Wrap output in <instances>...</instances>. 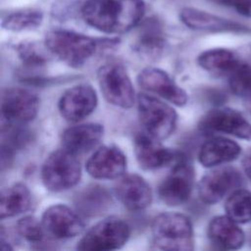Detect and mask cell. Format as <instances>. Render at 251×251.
<instances>
[{
	"label": "cell",
	"mask_w": 251,
	"mask_h": 251,
	"mask_svg": "<svg viewBox=\"0 0 251 251\" xmlns=\"http://www.w3.org/2000/svg\"><path fill=\"white\" fill-rule=\"evenodd\" d=\"M145 10L143 0H87L81 9L84 22L105 33H124L134 27Z\"/></svg>",
	"instance_id": "6da1fadb"
},
{
	"label": "cell",
	"mask_w": 251,
	"mask_h": 251,
	"mask_svg": "<svg viewBox=\"0 0 251 251\" xmlns=\"http://www.w3.org/2000/svg\"><path fill=\"white\" fill-rule=\"evenodd\" d=\"M115 39H96L66 29L50 30L45 36L46 48L72 68H80L101 48H111Z\"/></svg>",
	"instance_id": "7a4b0ae2"
},
{
	"label": "cell",
	"mask_w": 251,
	"mask_h": 251,
	"mask_svg": "<svg viewBox=\"0 0 251 251\" xmlns=\"http://www.w3.org/2000/svg\"><path fill=\"white\" fill-rule=\"evenodd\" d=\"M153 244L161 250H192L194 233L190 220L179 213L166 212L151 225Z\"/></svg>",
	"instance_id": "3957f363"
},
{
	"label": "cell",
	"mask_w": 251,
	"mask_h": 251,
	"mask_svg": "<svg viewBox=\"0 0 251 251\" xmlns=\"http://www.w3.org/2000/svg\"><path fill=\"white\" fill-rule=\"evenodd\" d=\"M81 176V168L75 155L65 150L52 152L41 170L44 186L53 192L65 191L76 185Z\"/></svg>",
	"instance_id": "277c9868"
},
{
	"label": "cell",
	"mask_w": 251,
	"mask_h": 251,
	"mask_svg": "<svg viewBox=\"0 0 251 251\" xmlns=\"http://www.w3.org/2000/svg\"><path fill=\"white\" fill-rule=\"evenodd\" d=\"M136 101L140 122L148 134L162 140L175 131L177 115L171 106L145 93L138 94Z\"/></svg>",
	"instance_id": "5b68a950"
},
{
	"label": "cell",
	"mask_w": 251,
	"mask_h": 251,
	"mask_svg": "<svg viewBox=\"0 0 251 251\" xmlns=\"http://www.w3.org/2000/svg\"><path fill=\"white\" fill-rule=\"evenodd\" d=\"M130 235L129 226L118 217H108L94 225L78 241V250L106 251L119 249Z\"/></svg>",
	"instance_id": "8992f818"
},
{
	"label": "cell",
	"mask_w": 251,
	"mask_h": 251,
	"mask_svg": "<svg viewBox=\"0 0 251 251\" xmlns=\"http://www.w3.org/2000/svg\"><path fill=\"white\" fill-rule=\"evenodd\" d=\"M97 77L101 92L109 103L124 109L133 106L134 88L124 66L108 63L98 70Z\"/></svg>",
	"instance_id": "52a82bcc"
},
{
	"label": "cell",
	"mask_w": 251,
	"mask_h": 251,
	"mask_svg": "<svg viewBox=\"0 0 251 251\" xmlns=\"http://www.w3.org/2000/svg\"><path fill=\"white\" fill-rule=\"evenodd\" d=\"M194 184V170L191 164L180 159L158 188L160 199L168 206L184 204L190 197Z\"/></svg>",
	"instance_id": "ba28073f"
},
{
	"label": "cell",
	"mask_w": 251,
	"mask_h": 251,
	"mask_svg": "<svg viewBox=\"0 0 251 251\" xmlns=\"http://www.w3.org/2000/svg\"><path fill=\"white\" fill-rule=\"evenodd\" d=\"M241 184L242 176L235 168L222 167L202 176L198 183V195L203 203L212 205L220 202Z\"/></svg>",
	"instance_id": "9c48e42d"
},
{
	"label": "cell",
	"mask_w": 251,
	"mask_h": 251,
	"mask_svg": "<svg viewBox=\"0 0 251 251\" xmlns=\"http://www.w3.org/2000/svg\"><path fill=\"white\" fill-rule=\"evenodd\" d=\"M199 128L205 132H222L251 140V124L241 113L231 108L212 109L202 117Z\"/></svg>",
	"instance_id": "30bf717a"
},
{
	"label": "cell",
	"mask_w": 251,
	"mask_h": 251,
	"mask_svg": "<svg viewBox=\"0 0 251 251\" xmlns=\"http://www.w3.org/2000/svg\"><path fill=\"white\" fill-rule=\"evenodd\" d=\"M38 109V97L27 89L13 87L6 89L2 94L1 112L7 123H28L36 117Z\"/></svg>",
	"instance_id": "8fae6325"
},
{
	"label": "cell",
	"mask_w": 251,
	"mask_h": 251,
	"mask_svg": "<svg viewBox=\"0 0 251 251\" xmlns=\"http://www.w3.org/2000/svg\"><path fill=\"white\" fill-rule=\"evenodd\" d=\"M44 231L55 239H67L80 234L84 224L78 215L63 204L48 207L41 219Z\"/></svg>",
	"instance_id": "7c38bea8"
},
{
	"label": "cell",
	"mask_w": 251,
	"mask_h": 251,
	"mask_svg": "<svg viewBox=\"0 0 251 251\" xmlns=\"http://www.w3.org/2000/svg\"><path fill=\"white\" fill-rule=\"evenodd\" d=\"M98 98L90 84H78L66 90L61 96L58 109L70 122H78L89 116L96 108Z\"/></svg>",
	"instance_id": "4fadbf2b"
},
{
	"label": "cell",
	"mask_w": 251,
	"mask_h": 251,
	"mask_svg": "<svg viewBox=\"0 0 251 251\" xmlns=\"http://www.w3.org/2000/svg\"><path fill=\"white\" fill-rule=\"evenodd\" d=\"M134 154L139 166L145 170H157L176 164L181 158L177 152L165 147L159 139L146 133L134 138Z\"/></svg>",
	"instance_id": "5bb4252c"
},
{
	"label": "cell",
	"mask_w": 251,
	"mask_h": 251,
	"mask_svg": "<svg viewBox=\"0 0 251 251\" xmlns=\"http://www.w3.org/2000/svg\"><path fill=\"white\" fill-rule=\"evenodd\" d=\"M137 82L146 91L157 94L176 106L187 103L186 92L161 69L153 67L143 69L137 75Z\"/></svg>",
	"instance_id": "9a60e30c"
},
{
	"label": "cell",
	"mask_w": 251,
	"mask_h": 251,
	"mask_svg": "<svg viewBox=\"0 0 251 251\" xmlns=\"http://www.w3.org/2000/svg\"><path fill=\"white\" fill-rule=\"evenodd\" d=\"M126 158L115 145H105L97 149L86 162V171L97 179H115L124 176Z\"/></svg>",
	"instance_id": "2e32d148"
},
{
	"label": "cell",
	"mask_w": 251,
	"mask_h": 251,
	"mask_svg": "<svg viewBox=\"0 0 251 251\" xmlns=\"http://www.w3.org/2000/svg\"><path fill=\"white\" fill-rule=\"evenodd\" d=\"M119 201L130 211H140L152 202V190L146 180L138 175H124L115 185Z\"/></svg>",
	"instance_id": "e0dca14e"
},
{
	"label": "cell",
	"mask_w": 251,
	"mask_h": 251,
	"mask_svg": "<svg viewBox=\"0 0 251 251\" xmlns=\"http://www.w3.org/2000/svg\"><path fill=\"white\" fill-rule=\"evenodd\" d=\"M207 234L210 241L220 249L236 250L245 242L243 230L227 215L214 217L209 223Z\"/></svg>",
	"instance_id": "ac0fdd59"
},
{
	"label": "cell",
	"mask_w": 251,
	"mask_h": 251,
	"mask_svg": "<svg viewBox=\"0 0 251 251\" xmlns=\"http://www.w3.org/2000/svg\"><path fill=\"white\" fill-rule=\"evenodd\" d=\"M103 126L99 124H82L67 128L62 135L65 150L80 155L89 152L99 143L103 136Z\"/></svg>",
	"instance_id": "d6986e66"
},
{
	"label": "cell",
	"mask_w": 251,
	"mask_h": 251,
	"mask_svg": "<svg viewBox=\"0 0 251 251\" xmlns=\"http://www.w3.org/2000/svg\"><path fill=\"white\" fill-rule=\"evenodd\" d=\"M181 22L189 28L196 30L223 32V31H246L248 28L238 23L215 16L213 14L186 7L179 13Z\"/></svg>",
	"instance_id": "ffe728a7"
},
{
	"label": "cell",
	"mask_w": 251,
	"mask_h": 251,
	"mask_svg": "<svg viewBox=\"0 0 251 251\" xmlns=\"http://www.w3.org/2000/svg\"><path fill=\"white\" fill-rule=\"evenodd\" d=\"M241 147L233 140L226 137H212L200 147L198 160L203 167L212 168L229 163L237 159Z\"/></svg>",
	"instance_id": "44dd1931"
},
{
	"label": "cell",
	"mask_w": 251,
	"mask_h": 251,
	"mask_svg": "<svg viewBox=\"0 0 251 251\" xmlns=\"http://www.w3.org/2000/svg\"><path fill=\"white\" fill-rule=\"evenodd\" d=\"M112 197L109 191L97 184H91L81 189L75 197L76 210L87 217L101 215L111 206Z\"/></svg>",
	"instance_id": "7402d4cb"
},
{
	"label": "cell",
	"mask_w": 251,
	"mask_h": 251,
	"mask_svg": "<svg viewBox=\"0 0 251 251\" xmlns=\"http://www.w3.org/2000/svg\"><path fill=\"white\" fill-rule=\"evenodd\" d=\"M165 46V37L162 26L157 19H150L143 23L136 38L134 49L142 56L156 59Z\"/></svg>",
	"instance_id": "603a6c76"
},
{
	"label": "cell",
	"mask_w": 251,
	"mask_h": 251,
	"mask_svg": "<svg viewBox=\"0 0 251 251\" xmlns=\"http://www.w3.org/2000/svg\"><path fill=\"white\" fill-rule=\"evenodd\" d=\"M31 206V194L23 183H15L1 191L0 218H11L27 211Z\"/></svg>",
	"instance_id": "cb8c5ba5"
},
{
	"label": "cell",
	"mask_w": 251,
	"mask_h": 251,
	"mask_svg": "<svg viewBox=\"0 0 251 251\" xmlns=\"http://www.w3.org/2000/svg\"><path fill=\"white\" fill-rule=\"evenodd\" d=\"M197 63L205 71L216 75H229L240 64L236 55L225 48H214L202 52L197 58Z\"/></svg>",
	"instance_id": "d4e9b609"
},
{
	"label": "cell",
	"mask_w": 251,
	"mask_h": 251,
	"mask_svg": "<svg viewBox=\"0 0 251 251\" xmlns=\"http://www.w3.org/2000/svg\"><path fill=\"white\" fill-rule=\"evenodd\" d=\"M225 210L237 224L251 222V192L240 187L235 189L226 199Z\"/></svg>",
	"instance_id": "484cf974"
},
{
	"label": "cell",
	"mask_w": 251,
	"mask_h": 251,
	"mask_svg": "<svg viewBox=\"0 0 251 251\" xmlns=\"http://www.w3.org/2000/svg\"><path fill=\"white\" fill-rule=\"evenodd\" d=\"M43 21V14L36 9H22L9 13L2 20V27L11 31L30 30L38 27Z\"/></svg>",
	"instance_id": "4316f807"
},
{
	"label": "cell",
	"mask_w": 251,
	"mask_h": 251,
	"mask_svg": "<svg viewBox=\"0 0 251 251\" xmlns=\"http://www.w3.org/2000/svg\"><path fill=\"white\" fill-rule=\"evenodd\" d=\"M230 90L245 100L251 97V66L240 63L229 74Z\"/></svg>",
	"instance_id": "83f0119b"
},
{
	"label": "cell",
	"mask_w": 251,
	"mask_h": 251,
	"mask_svg": "<svg viewBox=\"0 0 251 251\" xmlns=\"http://www.w3.org/2000/svg\"><path fill=\"white\" fill-rule=\"evenodd\" d=\"M21 62L28 68H40L47 64L48 58L33 42H21L15 46Z\"/></svg>",
	"instance_id": "f1b7e54d"
},
{
	"label": "cell",
	"mask_w": 251,
	"mask_h": 251,
	"mask_svg": "<svg viewBox=\"0 0 251 251\" xmlns=\"http://www.w3.org/2000/svg\"><path fill=\"white\" fill-rule=\"evenodd\" d=\"M19 234L31 243H39L44 235L42 223L33 216H25L17 223Z\"/></svg>",
	"instance_id": "f546056e"
},
{
	"label": "cell",
	"mask_w": 251,
	"mask_h": 251,
	"mask_svg": "<svg viewBox=\"0 0 251 251\" xmlns=\"http://www.w3.org/2000/svg\"><path fill=\"white\" fill-rule=\"evenodd\" d=\"M218 4L233 7L238 14L251 18V0H212Z\"/></svg>",
	"instance_id": "4dcf8cb0"
},
{
	"label": "cell",
	"mask_w": 251,
	"mask_h": 251,
	"mask_svg": "<svg viewBox=\"0 0 251 251\" xmlns=\"http://www.w3.org/2000/svg\"><path fill=\"white\" fill-rule=\"evenodd\" d=\"M242 167L247 177L251 180V148H249L243 156Z\"/></svg>",
	"instance_id": "1f68e13d"
},
{
	"label": "cell",
	"mask_w": 251,
	"mask_h": 251,
	"mask_svg": "<svg viewBox=\"0 0 251 251\" xmlns=\"http://www.w3.org/2000/svg\"><path fill=\"white\" fill-rule=\"evenodd\" d=\"M245 101H246V102H245V103H246V104H245V105H246V108H247V110L249 111V113L251 114V97L248 98V99H246Z\"/></svg>",
	"instance_id": "d6a6232c"
},
{
	"label": "cell",
	"mask_w": 251,
	"mask_h": 251,
	"mask_svg": "<svg viewBox=\"0 0 251 251\" xmlns=\"http://www.w3.org/2000/svg\"><path fill=\"white\" fill-rule=\"evenodd\" d=\"M248 242H249V245H250V247H251V231H250V233H249V238H248Z\"/></svg>",
	"instance_id": "836d02e7"
}]
</instances>
